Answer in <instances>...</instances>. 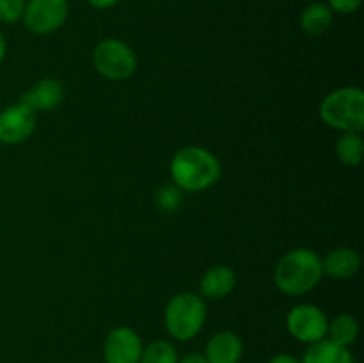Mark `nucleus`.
Returning a JSON list of instances; mask_svg holds the SVG:
<instances>
[{"instance_id":"nucleus-12","label":"nucleus","mask_w":364,"mask_h":363,"mask_svg":"<svg viewBox=\"0 0 364 363\" xmlns=\"http://www.w3.org/2000/svg\"><path fill=\"white\" fill-rule=\"evenodd\" d=\"M237 287V274L228 265H215L206 270L199 283V292L203 299L217 301L231 294Z\"/></svg>"},{"instance_id":"nucleus-25","label":"nucleus","mask_w":364,"mask_h":363,"mask_svg":"<svg viewBox=\"0 0 364 363\" xmlns=\"http://www.w3.org/2000/svg\"><path fill=\"white\" fill-rule=\"evenodd\" d=\"M6 50H7V43H6V38H4L2 31H0V63L4 60V57H6Z\"/></svg>"},{"instance_id":"nucleus-13","label":"nucleus","mask_w":364,"mask_h":363,"mask_svg":"<svg viewBox=\"0 0 364 363\" xmlns=\"http://www.w3.org/2000/svg\"><path fill=\"white\" fill-rule=\"evenodd\" d=\"M359 267H361V258H359L358 251L350 248L331 249L322 258L323 274H329L331 278H336V280H348L358 274Z\"/></svg>"},{"instance_id":"nucleus-2","label":"nucleus","mask_w":364,"mask_h":363,"mask_svg":"<svg viewBox=\"0 0 364 363\" xmlns=\"http://www.w3.org/2000/svg\"><path fill=\"white\" fill-rule=\"evenodd\" d=\"M322 258L308 248L284 253L274 269V283L287 295L308 294L322 281Z\"/></svg>"},{"instance_id":"nucleus-6","label":"nucleus","mask_w":364,"mask_h":363,"mask_svg":"<svg viewBox=\"0 0 364 363\" xmlns=\"http://www.w3.org/2000/svg\"><path fill=\"white\" fill-rule=\"evenodd\" d=\"M68 0H27L23 9V25L36 36H46L59 31L68 20Z\"/></svg>"},{"instance_id":"nucleus-24","label":"nucleus","mask_w":364,"mask_h":363,"mask_svg":"<svg viewBox=\"0 0 364 363\" xmlns=\"http://www.w3.org/2000/svg\"><path fill=\"white\" fill-rule=\"evenodd\" d=\"M269 363H301V362H299V359L295 358V356L287 354V352H279V354L272 356Z\"/></svg>"},{"instance_id":"nucleus-3","label":"nucleus","mask_w":364,"mask_h":363,"mask_svg":"<svg viewBox=\"0 0 364 363\" xmlns=\"http://www.w3.org/2000/svg\"><path fill=\"white\" fill-rule=\"evenodd\" d=\"M206 299L194 292H180L169 299L164 312L166 330L174 340L188 342L201 333L206 322Z\"/></svg>"},{"instance_id":"nucleus-21","label":"nucleus","mask_w":364,"mask_h":363,"mask_svg":"<svg viewBox=\"0 0 364 363\" xmlns=\"http://www.w3.org/2000/svg\"><path fill=\"white\" fill-rule=\"evenodd\" d=\"M363 0H327V6L333 13L352 14L361 7Z\"/></svg>"},{"instance_id":"nucleus-10","label":"nucleus","mask_w":364,"mask_h":363,"mask_svg":"<svg viewBox=\"0 0 364 363\" xmlns=\"http://www.w3.org/2000/svg\"><path fill=\"white\" fill-rule=\"evenodd\" d=\"M64 98V88L55 78H43L36 82L20 98V103L27 105L34 112H46L60 105Z\"/></svg>"},{"instance_id":"nucleus-11","label":"nucleus","mask_w":364,"mask_h":363,"mask_svg":"<svg viewBox=\"0 0 364 363\" xmlns=\"http://www.w3.org/2000/svg\"><path fill=\"white\" fill-rule=\"evenodd\" d=\"M205 356L208 363H240L244 356V342L233 331H219L206 342Z\"/></svg>"},{"instance_id":"nucleus-15","label":"nucleus","mask_w":364,"mask_h":363,"mask_svg":"<svg viewBox=\"0 0 364 363\" xmlns=\"http://www.w3.org/2000/svg\"><path fill=\"white\" fill-rule=\"evenodd\" d=\"M333 11L323 2H313L301 13V28L309 36H320L333 25Z\"/></svg>"},{"instance_id":"nucleus-20","label":"nucleus","mask_w":364,"mask_h":363,"mask_svg":"<svg viewBox=\"0 0 364 363\" xmlns=\"http://www.w3.org/2000/svg\"><path fill=\"white\" fill-rule=\"evenodd\" d=\"M27 0H0V21L2 23H16L23 16Z\"/></svg>"},{"instance_id":"nucleus-1","label":"nucleus","mask_w":364,"mask_h":363,"mask_svg":"<svg viewBox=\"0 0 364 363\" xmlns=\"http://www.w3.org/2000/svg\"><path fill=\"white\" fill-rule=\"evenodd\" d=\"M219 159L201 146H185L171 160V178L180 191L201 192L220 177Z\"/></svg>"},{"instance_id":"nucleus-16","label":"nucleus","mask_w":364,"mask_h":363,"mask_svg":"<svg viewBox=\"0 0 364 363\" xmlns=\"http://www.w3.org/2000/svg\"><path fill=\"white\" fill-rule=\"evenodd\" d=\"M359 335V322L354 315L350 313H341V315L334 317L327 324V340L334 342L343 347H350Z\"/></svg>"},{"instance_id":"nucleus-9","label":"nucleus","mask_w":364,"mask_h":363,"mask_svg":"<svg viewBox=\"0 0 364 363\" xmlns=\"http://www.w3.org/2000/svg\"><path fill=\"white\" fill-rule=\"evenodd\" d=\"M36 128V112L23 103H14L0 110V142L20 144L27 141Z\"/></svg>"},{"instance_id":"nucleus-23","label":"nucleus","mask_w":364,"mask_h":363,"mask_svg":"<svg viewBox=\"0 0 364 363\" xmlns=\"http://www.w3.org/2000/svg\"><path fill=\"white\" fill-rule=\"evenodd\" d=\"M121 0H87V4L95 9H110V7L117 6Z\"/></svg>"},{"instance_id":"nucleus-5","label":"nucleus","mask_w":364,"mask_h":363,"mask_svg":"<svg viewBox=\"0 0 364 363\" xmlns=\"http://www.w3.org/2000/svg\"><path fill=\"white\" fill-rule=\"evenodd\" d=\"M92 64L95 70L109 80H127L137 70V57L124 41L107 38L92 50Z\"/></svg>"},{"instance_id":"nucleus-17","label":"nucleus","mask_w":364,"mask_h":363,"mask_svg":"<svg viewBox=\"0 0 364 363\" xmlns=\"http://www.w3.org/2000/svg\"><path fill=\"white\" fill-rule=\"evenodd\" d=\"M336 155L340 162L345 164V166H359L364 159V141L361 134L343 132V135L336 142Z\"/></svg>"},{"instance_id":"nucleus-18","label":"nucleus","mask_w":364,"mask_h":363,"mask_svg":"<svg viewBox=\"0 0 364 363\" xmlns=\"http://www.w3.org/2000/svg\"><path fill=\"white\" fill-rule=\"evenodd\" d=\"M176 347L167 340H153L142 347L141 362L139 363H178Z\"/></svg>"},{"instance_id":"nucleus-22","label":"nucleus","mask_w":364,"mask_h":363,"mask_svg":"<svg viewBox=\"0 0 364 363\" xmlns=\"http://www.w3.org/2000/svg\"><path fill=\"white\" fill-rule=\"evenodd\" d=\"M178 363H208V359L201 352H187L178 359Z\"/></svg>"},{"instance_id":"nucleus-14","label":"nucleus","mask_w":364,"mask_h":363,"mask_svg":"<svg viewBox=\"0 0 364 363\" xmlns=\"http://www.w3.org/2000/svg\"><path fill=\"white\" fill-rule=\"evenodd\" d=\"M301 363H355V359L350 349L323 338L309 345Z\"/></svg>"},{"instance_id":"nucleus-7","label":"nucleus","mask_w":364,"mask_h":363,"mask_svg":"<svg viewBox=\"0 0 364 363\" xmlns=\"http://www.w3.org/2000/svg\"><path fill=\"white\" fill-rule=\"evenodd\" d=\"M327 324H329L327 315L315 305H297L287 315L288 333L295 340L308 345L326 338Z\"/></svg>"},{"instance_id":"nucleus-19","label":"nucleus","mask_w":364,"mask_h":363,"mask_svg":"<svg viewBox=\"0 0 364 363\" xmlns=\"http://www.w3.org/2000/svg\"><path fill=\"white\" fill-rule=\"evenodd\" d=\"M156 203L166 212H174L181 205V192L176 185H166L156 192Z\"/></svg>"},{"instance_id":"nucleus-8","label":"nucleus","mask_w":364,"mask_h":363,"mask_svg":"<svg viewBox=\"0 0 364 363\" xmlns=\"http://www.w3.org/2000/svg\"><path fill=\"white\" fill-rule=\"evenodd\" d=\"M142 347L137 331L128 326L114 327L103 342V359L105 363H139Z\"/></svg>"},{"instance_id":"nucleus-4","label":"nucleus","mask_w":364,"mask_h":363,"mask_svg":"<svg viewBox=\"0 0 364 363\" xmlns=\"http://www.w3.org/2000/svg\"><path fill=\"white\" fill-rule=\"evenodd\" d=\"M320 117L334 130L361 134L364 128L363 89L354 85L334 89L320 103Z\"/></svg>"}]
</instances>
